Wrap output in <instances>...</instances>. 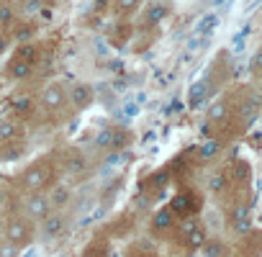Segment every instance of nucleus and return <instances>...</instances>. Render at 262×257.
<instances>
[{
    "mask_svg": "<svg viewBox=\"0 0 262 257\" xmlns=\"http://www.w3.org/2000/svg\"><path fill=\"white\" fill-rule=\"evenodd\" d=\"M49 167L44 165V162H36V165H29L26 170H24V188H29V190H34V193H39L41 188H47L49 185Z\"/></svg>",
    "mask_w": 262,
    "mask_h": 257,
    "instance_id": "f257e3e1",
    "label": "nucleus"
},
{
    "mask_svg": "<svg viewBox=\"0 0 262 257\" xmlns=\"http://www.w3.org/2000/svg\"><path fill=\"white\" fill-rule=\"evenodd\" d=\"M64 103H67V90H64L59 82H52V85L44 88V93H41V105H44L47 111H57V108H62Z\"/></svg>",
    "mask_w": 262,
    "mask_h": 257,
    "instance_id": "f03ea898",
    "label": "nucleus"
},
{
    "mask_svg": "<svg viewBox=\"0 0 262 257\" xmlns=\"http://www.w3.org/2000/svg\"><path fill=\"white\" fill-rule=\"evenodd\" d=\"M6 239H8L11 244H16V247H24V244L31 242V226H29L26 221L16 219V221L8 224V229H6Z\"/></svg>",
    "mask_w": 262,
    "mask_h": 257,
    "instance_id": "7ed1b4c3",
    "label": "nucleus"
},
{
    "mask_svg": "<svg viewBox=\"0 0 262 257\" xmlns=\"http://www.w3.org/2000/svg\"><path fill=\"white\" fill-rule=\"evenodd\" d=\"M195 208H198V201H195L193 193H180V196H175L172 203H170L172 216H188V213H195Z\"/></svg>",
    "mask_w": 262,
    "mask_h": 257,
    "instance_id": "20e7f679",
    "label": "nucleus"
},
{
    "mask_svg": "<svg viewBox=\"0 0 262 257\" xmlns=\"http://www.w3.org/2000/svg\"><path fill=\"white\" fill-rule=\"evenodd\" d=\"M26 211H29V216H31V219H47V216H49V211H52V203H49V198H47V196L34 193V196L26 201Z\"/></svg>",
    "mask_w": 262,
    "mask_h": 257,
    "instance_id": "39448f33",
    "label": "nucleus"
},
{
    "mask_svg": "<svg viewBox=\"0 0 262 257\" xmlns=\"http://www.w3.org/2000/svg\"><path fill=\"white\" fill-rule=\"evenodd\" d=\"M67 98L72 100V105H75V108H88V105H90V100H93V90H90L88 85L77 82V85H72V88H70V95H67Z\"/></svg>",
    "mask_w": 262,
    "mask_h": 257,
    "instance_id": "423d86ee",
    "label": "nucleus"
},
{
    "mask_svg": "<svg viewBox=\"0 0 262 257\" xmlns=\"http://www.w3.org/2000/svg\"><path fill=\"white\" fill-rule=\"evenodd\" d=\"M64 170H67L70 175H85V170H88V157H85L82 152H70V155H67V162H64Z\"/></svg>",
    "mask_w": 262,
    "mask_h": 257,
    "instance_id": "0eeeda50",
    "label": "nucleus"
},
{
    "mask_svg": "<svg viewBox=\"0 0 262 257\" xmlns=\"http://www.w3.org/2000/svg\"><path fill=\"white\" fill-rule=\"evenodd\" d=\"M219 152H221V139H216V137H208V139H203V142H201V147H198V157H201L203 162L213 160Z\"/></svg>",
    "mask_w": 262,
    "mask_h": 257,
    "instance_id": "6e6552de",
    "label": "nucleus"
},
{
    "mask_svg": "<svg viewBox=\"0 0 262 257\" xmlns=\"http://www.w3.org/2000/svg\"><path fill=\"white\" fill-rule=\"evenodd\" d=\"M64 229H67V221L59 213H49L44 219V234L47 237H59V234H64Z\"/></svg>",
    "mask_w": 262,
    "mask_h": 257,
    "instance_id": "1a4fd4ad",
    "label": "nucleus"
},
{
    "mask_svg": "<svg viewBox=\"0 0 262 257\" xmlns=\"http://www.w3.org/2000/svg\"><path fill=\"white\" fill-rule=\"evenodd\" d=\"M172 224H175V216H172L170 208H160V211L155 213V219H152L155 231H167V229H172Z\"/></svg>",
    "mask_w": 262,
    "mask_h": 257,
    "instance_id": "9d476101",
    "label": "nucleus"
},
{
    "mask_svg": "<svg viewBox=\"0 0 262 257\" xmlns=\"http://www.w3.org/2000/svg\"><path fill=\"white\" fill-rule=\"evenodd\" d=\"M185 237V244L190 247V249H201L206 242H208V234H206V229L203 226H193L188 234H183Z\"/></svg>",
    "mask_w": 262,
    "mask_h": 257,
    "instance_id": "9b49d317",
    "label": "nucleus"
},
{
    "mask_svg": "<svg viewBox=\"0 0 262 257\" xmlns=\"http://www.w3.org/2000/svg\"><path fill=\"white\" fill-rule=\"evenodd\" d=\"M31 67H34V65H29V62H24V59H16V57H13V59L8 62V75H11V77H16V80H24V77H29V75H31Z\"/></svg>",
    "mask_w": 262,
    "mask_h": 257,
    "instance_id": "f8f14e48",
    "label": "nucleus"
},
{
    "mask_svg": "<svg viewBox=\"0 0 262 257\" xmlns=\"http://www.w3.org/2000/svg\"><path fill=\"white\" fill-rule=\"evenodd\" d=\"M165 18H167V6H165V3L149 6V11H147V24H149V26H157V24H162Z\"/></svg>",
    "mask_w": 262,
    "mask_h": 257,
    "instance_id": "ddd939ff",
    "label": "nucleus"
},
{
    "mask_svg": "<svg viewBox=\"0 0 262 257\" xmlns=\"http://www.w3.org/2000/svg\"><path fill=\"white\" fill-rule=\"evenodd\" d=\"M231 221H234V229H236L239 234H244V231L252 229V221H249V211H247V208H236L234 216H231Z\"/></svg>",
    "mask_w": 262,
    "mask_h": 257,
    "instance_id": "4468645a",
    "label": "nucleus"
},
{
    "mask_svg": "<svg viewBox=\"0 0 262 257\" xmlns=\"http://www.w3.org/2000/svg\"><path fill=\"white\" fill-rule=\"evenodd\" d=\"M36 57H39V49H36V44H29V41H24V44L16 49V59H24V62H29V65H34V62H36Z\"/></svg>",
    "mask_w": 262,
    "mask_h": 257,
    "instance_id": "2eb2a0df",
    "label": "nucleus"
},
{
    "mask_svg": "<svg viewBox=\"0 0 262 257\" xmlns=\"http://www.w3.org/2000/svg\"><path fill=\"white\" fill-rule=\"evenodd\" d=\"M226 116H229L226 103H213V105L208 108V121H211V123H221V121H226Z\"/></svg>",
    "mask_w": 262,
    "mask_h": 257,
    "instance_id": "dca6fc26",
    "label": "nucleus"
},
{
    "mask_svg": "<svg viewBox=\"0 0 262 257\" xmlns=\"http://www.w3.org/2000/svg\"><path fill=\"white\" fill-rule=\"evenodd\" d=\"M49 203H52L54 208H64V206L70 203V188H54Z\"/></svg>",
    "mask_w": 262,
    "mask_h": 257,
    "instance_id": "f3484780",
    "label": "nucleus"
},
{
    "mask_svg": "<svg viewBox=\"0 0 262 257\" xmlns=\"http://www.w3.org/2000/svg\"><path fill=\"white\" fill-rule=\"evenodd\" d=\"M226 183H229L226 173H213L211 180H208V190H211V193H221V190L226 188Z\"/></svg>",
    "mask_w": 262,
    "mask_h": 257,
    "instance_id": "a211bd4d",
    "label": "nucleus"
},
{
    "mask_svg": "<svg viewBox=\"0 0 262 257\" xmlns=\"http://www.w3.org/2000/svg\"><path fill=\"white\" fill-rule=\"evenodd\" d=\"M113 144V128H103V132L95 137V147L98 149H111Z\"/></svg>",
    "mask_w": 262,
    "mask_h": 257,
    "instance_id": "6ab92c4d",
    "label": "nucleus"
},
{
    "mask_svg": "<svg viewBox=\"0 0 262 257\" xmlns=\"http://www.w3.org/2000/svg\"><path fill=\"white\" fill-rule=\"evenodd\" d=\"M16 134H18V126H16V123H11V121L0 123V142H8V139H13Z\"/></svg>",
    "mask_w": 262,
    "mask_h": 257,
    "instance_id": "aec40b11",
    "label": "nucleus"
},
{
    "mask_svg": "<svg viewBox=\"0 0 262 257\" xmlns=\"http://www.w3.org/2000/svg\"><path fill=\"white\" fill-rule=\"evenodd\" d=\"M203 98H206V82H195L190 88V105H198Z\"/></svg>",
    "mask_w": 262,
    "mask_h": 257,
    "instance_id": "412c9836",
    "label": "nucleus"
},
{
    "mask_svg": "<svg viewBox=\"0 0 262 257\" xmlns=\"http://www.w3.org/2000/svg\"><path fill=\"white\" fill-rule=\"evenodd\" d=\"M203 249H206V257H224V252H226V247L221 242H206Z\"/></svg>",
    "mask_w": 262,
    "mask_h": 257,
    "instance_id": "4be33fe9",
    "label": "nucleus"
},
{
    "mask_svg": "<svg viewBox=\"0 0 262 257\" xmlns=\"http://www.w3.org/2000/svg\"><path fill=\"white\" fill-rule=\"evenodd\" d=\"M142 6V0H116V11L118 13H131Z\"/></svg>",
    "mask_w": 262,
    "mask_h": 257,
    "instance_id": "5701e85b",
    "label": "nucleus"
},
{
    "mask_svg": "<svg viewBox=\"0 0 262 257\" xmlns=\"http://www.w3.org/2000/svg\"><path fill=\"white\" fill-rule=\"evenodd\" d=\"M31 105H34V100H31L29 95H21V98H16V100H13V108H16V113H24V116L31 111Z\"/></svg>",
    "mask_w": 262,
    "mask_h": 257,
    "instance_id": "b1692460",
    "label": "nucleus"
},
{
    "mask_svg": "<svg viewBox=\"0 0 262 257\" xmlns=\"http://www.w3.org/2000/svg\"><path fill=\"white\" fill-rule=\"evenodd\" d=\"M85 257H108V249H105V244H90L85 249Z\"/></svg>",
    "mask_w": 262,
    "mask_h": 257,
    "instance_id": "393cba45",
    "label": "nucleus"
},
{
    "mask_svg": "<svg viewBox=\"0 0 262 257\" xmlns=\"http://www.w3.org/2000/svg\"><path fill=\"white\" fill-rule=\"evenodd\" d=\"M0 257H18V247L6 239L3 244H0Z\"/></svg>",
    "mask_w": 262,
    "mask_h": 257,
    "instance_id": "a878e982",
    "label": "nucleus"
},
{
    "mask_svg": "<svg viewBox=\"0 0 262 257\" xmlns=\"http://www.w3.org/2000/svg\"><path fill=\"white\" fill-rule=\"evenodd\" d=\"M216 24H219V18H216V16L203 18V21H201V34H211V31L216 29Z\"/></svg>",
    "mask_w": 262,
    "mask_h": 257,
    "instance_id": "bb28decb",
    "label": "nucleus"
},
{
    "mask_svg": "<svg viewBox=\"0 0 262 257\" xmlns=\"http://www.w3.org/2000/svg\"><path fill=\"white\" fill-rule=\"evenodd\" d=\"M41 3H44V0H24V11L26 13H39L41 11Z\"/></svg>",
    "mask_w": 262,
    "mask_h": 257,
    "instance_id": "cd10ccee",
    "label": "nucleus"
},
{
    "mask_svg": "<svg viewBox=\"0 0 262 257\" xmlns=\"http://www.w3.org/2000/svg\"><path fill=\"white\" fill-rule=\"evenodd\" d=\"M236 178H242V180H247L249 178V165L247 162H236V173H234Z\"/></svg>",
    "mask_w": 262,
    "mask_h": 257,
    "instance_id": "c85d7f7f",
    "label": "nucleus"
},
{
    "mask_svg": "<svg viewBox=\"0 0 262 257\" xmlns=\"http://www.w3.org/2000/svg\"><path fill=\"white\" fill-rule=\"evenodd\" d=\"M165 180H167V173H157V175H152V178H149V183H147V185H162Z\"/></svg>",
    "mask_w": 262,
    "mask_h": 257,
    "instance_id": "c756f323",
    "label": "nucleus"
},
{
    "mask_svg": "<svg viewBox=\"0 0 262 257\" xmlns=\"http://www.w3.org/2000/svg\"><path fill=\"white\" fill-rule=\"evenodd\" d=\"M193 226H198V224H195V221H193V219H185V221H183V224H180V231H183V234H188V231H190V229H193Z\"/></svg>",
    "mask_w": 262,
    "mask_h": 257,
    "instance_id": "7c9ffc66",
    "label": "nucleus"
},
{
    "mask_svg": "<svg viewBox=\"0 0 262 257\" xmlns=\"http://www.w3.org/2000/svg\"><path fill=\"white\" fill-rule=\"evenodd\" d=\"M137 206L139 208H149V198L147 196H137Z\"/></svg>",
    "mask_w": 262,
    "mask_h": 257,
    "instance_id": "2f4dec72",
    "label": "nucleus"
},
{
    "mask_svg": "<svg viewBox=\"0 0 262 257\" xmlns=\"http://www.w3.org/2000/svg\"><path fill=\"white\" fill-rule=\"evenodd\" d=\"M6 206H8V193H6L3 188H0V211H3Z\"/></svg>",
    "mask_w": 262,
    "mask_h": 257,
    "instance_id": "473e14b6",
    "label": "nucleus"
},
{
    "mask_svg": "<svg viewBox=\"0 0 262 257\" xmlns=\"http://www.w3.org/2000/svg\"><path fill=\"white\" fill-rule=\"evenodd\" d=\"M105 3H108V0H95V6H98V8H105Z\"/></svg>",
    "mask_w": 262,
    "mask_h": 257,
    "instance_id": "72a5a7b5",
    "label": "nucleus"
}]
</instances>
